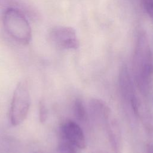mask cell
I'll return each instance as SVG.
<instances>
[{"mask_svg":"<svg viewBox=\"0 0 153 153\" xmlns=\"http://www.w3.org/2000/svg\"><path fill=\"white\" fill-rule=\"evenodd\" d=\"M132 72L136 87L144 96L149 95L153 86V54L146 33L137 36L133 59Z\"/></svg>","mask_w":153,"mask_h":153,"instance_id":"cell-1","label":"cell"},{"mask_svg":"<svg viewBox=\"0 0 153 153\" xmlns=\"http://www.w3.org/2000/svg\"><path fill=\"white\" fill-rule=\"evenodd\" d=\"M2 24L7 34L16 42L26 45L32 38V30L25 15L14 8H7L2 15Z\"/></svg>","mask_w":153,"mask_h":153,"instance_id":"cell-2","label":"cell"},{"mask_svg":"<svg viewBox=\"0 0 153 153\" xmlns=\"http://www.w3.org/2000/svg\"><path fill=\"white\" fill-rule=\"evenodd\" d=\"M30 105V94L28 82L21 80L14 91L10 108L11 124L18 126L26 119Z\"/></svg>","mask_w":153,"mask_h":153,"instance_id":"cell-3","label":"cell"},{"mask_svg":"<svg viewBox=\"0 0 153 153\" xmlns=\"http://www.w3.org/2000/svg\"><path fill=\"white\" fill-rule=\"evenodd\" d=\"M48 38L56 47L64 50H75L79 43L75 30L70 26H56L52 27Z\"/></svg>","mask_w":153,"mask_h":153,"instance_id":"cell-4","label":"cell"},{"mask_svg":"<svg viewBox=\"0 0 153 153\" xmlns=\"http://www.w3.org/2000/svg\"><path fill=\"white\" fill-rule=\"evenodd\" d=\"M61 136L69 141L78 149L86 147V139L84 133L76 123L72 120H67L61 126Z\"/></svg>","mask_w":153,"mask_h":153,"instance_id":"cell-5","label":"cell"},{"mask_svg":"<svg viewBox=\"0 0 153 153\" xmlns=\"http://www.w3.org/2000/svg\"><path fill=\"white\" fill-rule=\"evenodd\" d=\"M118 84L121 96L129 106L131 102L137 96L136 94L134 83L127 67L123 66L119 72Z\"/></svg>","mask_w":153,"mask_h":153,"instance_id":"cell-6","label":"cell"},{"mask_svg":"<svg viewBox=\"0 0 153 153\" xmlns=\"http://www.w3.org/2000/svg\"><path fill=\"white\" fill-rule=\"evenodd\" d=\"M106 132L113 153L123 152V139L119 123L112 115L103 127Z\"/></svg>","mask_w":153,"mask_h":153,"instance_id":"cell-7","label":"cell"},{"mask_svg":"<svg viewBox=\"0 0 153 153\" xmlns=\"http://www.w3.org/2000/svg\"><path fill=\"white\" fill-rule=\"evenodd\" d=\"M90 116L96 124L102 128L112 115L109 107L102 100L92 99L89 103Z\"/></svg>","mask_w":153,"mask_h":153,"instance_id":"cell-8","label":"cell"},{"mask_svg":"<svg viewBox=\"0 0 153 153\" xmlns=\"http://www.w3.org/2000/svg\"><path fill=\"white\" fill-rule=\"evenodd\" d=\"M73 112L76 119L81 123H87L88 117L87 110L80 99H76L73 105Z\"/></svg>","mask_w":153,"mask_h":153,"instance_id":"cell-9","label":"cell"},{"mask_svg":"<svg viewBox=\"0 0 153 153\" xmlns=\"http://www.w3.org/2000/svg\"><path fill=\"white\" fill-rule=\"evenodd\" d=\"M77 149L78 148L76 146L62 137L57 148L59 153H78Z\"/></svg>","mask_w":153,"mask_h":153,"instance_id":"cell-10","label":"cell"},{"mask_svg":"<svg viewBox=\"0 0 153 153\" xmlns=\"http://www.w3.org/2000/svg\"><path fill=\"white\" fill-rule=\"evenodd\" d=\"M48 116V111L44 102L41 100L39 103V118L41 123H44Z\"/></svg>","mask_w":153,"mask_h":153,"instance_id":"cell-11","label":"cell"},{"mask_svg":"<svg viewBox=\"0 0 153 153\" xmlns=\"http://www.w3.org/2000/svg\"><path fill=\"white\" fill-rule=\"evenodd\" d=\"M145 10L153 19V0H140Z\"/></svg>","mask_w":153,"mask_h":153,"instance_id":"cell-12","label":"cell"},{"mask_svg":"<svg viewBox=\"0 0 153 153\" xmlns=\"http://www.w3.org/2000/svg\"><path fill=\"white\" fill-rule=\"evenodd\" d=\"M146 153H153V143H149L146 146Z\"/></svg>","mask_w":153,"mask_h":153,"instance_id":"cell-13","label":"cell"},{"mask_svg":"<svg viewBox=\"0 0 153 153\" xmlns=\"http://www.w3.org/2000/svg\"><path fill=\"white\" fill-rule=\"evenodd\" d=\"M96 153H108V152L105 151H103V150H99Z\"/></svg>","mask_w":153,"mask_h":153,"instance_id":"cell-14","label":"cell"},{"mask_svg":"<svg viewBox=\"0 0 153 153\" xmlns=\"http://www.w3.org/2000/svg\"><path fill=\"white\" fill-rule=\"evenodd\" d=\"M33 153H41V152H35Z\"/></svg>","mask_w":153,"mask_h":153,"instance_id":"cell-15","label":"cell"}]
</instances>
